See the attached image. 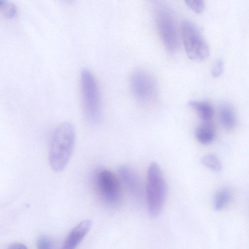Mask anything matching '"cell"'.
<instances>
[{"label": "cell", "instance_id": "cell-1", "mask_svg": "<svg viewBox=\"0 0 249 249\" xmlns=\"http://www.w3.org/2000/svg\"><path fill=\"white\" fill-rule=\"evenodd\" d=\"M75 140V131L69 122L62 123L55 130L50 142L49 162L55 172L62 171L71 156Z\"/></svg>", "mask_w": 249, "mask_h": 249}, {"label": "cell", "instance_id": "cell-2", "mask_svg": "<svg viewBox=\"0 0 249 249\" xmlns=\"http://www.w3.org/2000/svg\"><path fill=\"white\" fill-rule=\"evenodd\" d=\"M80 87L84 113L89 122L96 123L101 115V103L99 89L92 72L83 69L80 74Z\"/></svg>", "mask_w": 249, "mask_h": 249}, {"label": "cell", "instance_id": "cell-3", "mask_svg": "<svg viewBox=\"0 0 249 249\" xmlns=\"http://www.w3.org/2000/svg\"><path fill=\"white\" fill-rule=\"evenodd\" d=\"M167 194V186L159 165L155 162L149 166L147 173L146 199L148 211L153 216L161 212Z\"/></svg>", "mask_w": 249, "mask_h": 249}, {"label": "cell", "instance_id": "cell-4", "mask_svg": "<svg viewBox=\"0 0 249 249\" xmlns=\"http://www.w3.org/2000/svg\"><path fill=\"white\" fill-rule=\"evenodd\" d=\"M155 20L159 35L166 50L171 53L179 47L178 33L175 18L169 7L162 2L155 8Z\"/></svg>", "mask_w": 249, "mask_h": 249}, {"label": "cell", "instance_id": "cell-5", "mask_svg": "<svg viewBox=\"0 0 249 249\" xmlns=\"http://www.w3.org/2000/svg\"><path fill=\"white\" fill-rule=\"evenodd\" d=\"M181 34L186 53L190 59L200 61L208 57L209 47L195 24L188 20H184L181 23Z\"/></svg>", "mask_w": 249, "mask_h": 249}, {"label": "cell", "instance_id": "cell-6", "mask_svg": "<svg viewBox=\"0 0 249 249\" xmlns=\"http://www.w3.org/2000/svg\"><path fill=\"white\" fill-rule=\"evenodd\" d=\"M130 89L134 98L142 104H148L157 97L158 87L153 76L142 69L134 71L130 79Z\"/></svg>", "mask_w": 249, "mask_h": 249}, {"label": "cell", "instance_id": "cell-7", "mask_svg": "<svg viewBox=\"0 0 249 249\" xmlns=\"http://www.w3.org/2000/svg\"><path fill=\"white\" fill-rule=\"evenodd\" d=\"M95 184L100 196L108 205L115 206L119 203L121 195L118 178L111 171L101 169L95 175Z\"/></svg>", "mask_w": 249, "mask_h": 249}, {"label": "cell", "instance_id": "cell-8", "mask_svg": "<svg viewBox=\"0 0 249 249\" xmlns=\"http://www.w3.org/2000/svg\"><path fill=\"white\" fill-rule=\"evenodd\" d=\"M118 173L124 185L136 200H141L142 187L141 179L137 173L127 165H122L118 168Z\"/></svg>", "mask_w": 249, "mask_h": 249}, {"label": "cell", "instance_id": "cell-9", "mask_svg": "<svg viewBox=\"0 0 249 249\" xmlns=\"http://www.w3.org/2000/svg\"><path fill=\"white\" fill-rule=\"evenodd\" d=\"M91 225L89 219L81 221L69 232L60 249H75L89 231Z\"/></svg>", "mask_w": 249, "mask_h": 249}, {"label": "cell", "instance_id": "cell-10", "mask_svg": "<svg viewBox=\"0 0 249 249\" xmlns=\"http://www.w3.org/2000/svg\"><path fill=\"white\" fill-rule=\"evenodd\" d=\"M215 130L213 124L210 122H203L196 130L195 136L200 143L207 144L214 139Z\"/></svg>", "mask_w": 249, "mask_h": 249}, {"label": "cell", "instance_id": "cell-11", "mask_svg": "<svg viewBox=\"0 0 249 249\" xmlns=\"http://www.w3.org/2000/svg\"><path fill=\"white\" fill-rule=\"evenodd\" d=\"M189 106L197 113L203 122H210L214 114L212 105L206 101H191Z\"/></svg>", "mask_w": 249, "mask_h": 249}, {"label": "cell", "instance_id": "cell-12", "mask_svg": "<svg viewBox=\"0 0 249 249\" xmlns=\"http://www.w3.org/2000/svg\"><path fill=\"white\" fill-rule=\"evenodd\" d=\"M222 125L227 130L232 129L236 124V118L232 107L228 104H222L219 109Z\"/></svg>", "mask_w": 249, "mask_h": 249}, {"label": "cell", "instance_id": "cell-13", "mask_svg": "<svg viewBox=\"0 0 249 249\" xmlns=\"http://www.w3.org/2000/svg\"><path fill=\"white\" fill-rule=\"evenodd\" d=\"M231 198V192L228 188H224L219 190L214 198L215 209L220 211L224 209L229 204Z\"/></svg>", "mask_w": 249, "mask_h": 249}, {"label": "cell", "instance_id": "cell-14", "mask_svg": "<svg viewBox=\"0 0 249 249\" xmlns=\"http://www.w3.org/2000/svg\"><path fill=\"white\" fill-rule=\"evenodd\" d=\"M201 163L207 168L215 172H219L222 169V164L216 156L213 154H207L201 160Z\"/></svg>", "mask_w": 249, "mask_h": 249}, {"label": "cell", "instance_id": "cell-15", "mask_svg": "<svg viewBox=\"0 0 249 249\" xmlns=\"http://www.w3.org/2000/svg\"><path fill=\"white\" fill-rule=\"evenodd\" d=\"M0 9L4 15L8 18H12L16 14L15 6L5 0H0Z\"/></svg>", "mask_w": 249, "mask_h": 249}, {"label": "cell", "instance_id": "cell-16", "mask_svg": "<svg viewBox=\"0 0 249 249\" xmlns=\"http://www.w3.org/2000/svg\"><path fill=\"white\" fill-rule=\"evenodd\" d=\"M185 2L191 9L197 13H201L205 8L204 2L202 0H187Z\"/></svg>", "mask_w": 249, "mask_h": 249}, {"label": "cell", "instance_id": "cell-17", "mask_svg": "<svg viewBox=\"0 0 249 249\" xmlns=\"http://www.w3.org/2000/svg\"><path fill=\"white\" fill-rule=\"evenodd\" d=\"M37 249H52L53 245L51 239L46 236L39 237L36 242Z\"/></svg>", "mask_w": 249, "mask_h": 249}, {"label": "cell", "instance_id": "cell-18", "mask_svg": "<svg viewBox=\"0 0 249 249\" xmlns=\"http://www.w3.org/2000/svg\"><path fill=\"white\" fill-rule=\"evenodd\" d=\"M224 65L222 61L217 60L214 64L212 69V73L214 77L220 76L223 71Z\"/></svg>", "mask_w": 249, "mask_h": 249}, {"label": "cell", "instance_id": "cell-19", "mask_svg": "<svg viewBox=\"0 0 249 249\" xmlns=\"http://www.w3.org/2000/svg\"><path fill=\"white\" fill-rule=\"evenodd\" d=\"M8 249H28V248L21 243H14L9 246Z\"/></svg>", "mask_w": 249, "mask_h": 249}]
</instances>
